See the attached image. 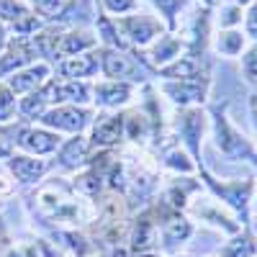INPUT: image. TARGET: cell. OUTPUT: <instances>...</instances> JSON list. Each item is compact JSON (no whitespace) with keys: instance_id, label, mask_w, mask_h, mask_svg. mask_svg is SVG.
Returning a JSON list of instances; mask_svg holds the SVG:
<instances>
[{"instance_id":"1","label":"cell","mask_w":257,"mask_h":257,"mask_svg":"<svg viewBox=\"0 0 257 257\" xmlns=\"http://www.w3.org/2000/svg\"><path fill=\"white\" fill-rule=\"evenodd\" d=\"M206 111H208V134L216 152H221V157L229 162H249L257 149H254V142L247 139L242 128L231 121L229 100L206 105Z\"/></svg>"},{"instance_id":"2","label":"cell","mask_w":257,"mask_h":257,"mask_svg":"<svg viewBox=\"0 0 257 257\" xmlns=\"http://www.w3.org/2000/svg\"><path fill=\"white\" fill-rule=\"evenodd\" d=\"M198 180L203 183V190L211 193L219 203H224L242 226H249L252 221V198H254V185L257 178H234V180H224L216 178L211 170L203 165L198 167Z\"/></svg>"},{"instance_id":"3","label":"cell","mask_w":257,"mask_h":257,"mask_svg":"<svg viewBox=\"0 0 257 257\" xmlns=\"http://www.w3.org/2000/svg\"><path fill=\"white\" fill-rule=\"evenodd\" d=\"M113 24L118 29L123 47L132 49V52H144L149 44H155V41L165 34L162 21L152 11H137V13L113 18Z\"/></svg>"},{"instance_id":"4","label":"cell","mask_w":257,"mask_h":257,"mask_svg":"<svg viewBox=\"0 0 257 257\" xmlns=\"http://www.w3.org/2000/svg\"><path fill=\"white\" fill-rule=\"evenodd\" d=\"M175 137L180 139V147L190 155L196 167H203V142L208 137V111L203 108H183L175 118Z\"/></svg>"},{"instance_id":"5","label":"cell","mask_w":257,"mask_h":257,"mask_svg":"<svg viewBox=\"0 0 257 257\" xmlns=\"http://www.w3.org/2000/svg\"><path fill=\"white\" fill-rule=\"evenodd\" d=\"M211 77H190V80H157V93L173 108H203L211 95Z\"/></svg>"},{"instance_id":"6","label":"cell","mask_w":257,"mask_h":257,"mask_svg":"<svg viewBox=\"0 0 257 257\" xmlns=\"http://www.w3.org/2000/svg\"><path fill=\"white\" fill-rule=\"evenodd\" d=\"M185 216L190 221H201L211 229H216V231L226 234V237H231V234H237L242 229L237 216H234L224 203H219L211 193H198V196L190 201V206L185 208Z\"/></svg>"},{"instance_id":"7","label":"cell","mask_w":257,"mask_h":257,"mask_svg":"<svg viewBox=\"0 0 257 257\" xmlns=\"http://www.w3.org/2000/svg\"><path fill=\"white\" fill-rule=\"evenodd\" d=\"M100 75L103 80L132 82L137 88L149 82V72L137 59V54L128 49H103L100 47Z\"/></svg>"},{"instance_id":"8","label":"cell","mask_w":257,"mask_h":257,"mask_svg":"<svg viewBox=\"0 0 257 257\" xmlns=\"http://www.w3.org/2000/svg\"><path fill=\"white\" fill-rule=\"evenodd\" d=\"M95 118V111L88 105H52V108L39 118L44 128H52L57 134H82Z\"/></svg>"},{"instance_id":"9","label":"cell","mask_w":257,"mask_h":257,"mask_svg":"<svg viewBox=\"0 0 257 257\" xmlns=\"http://www.w3.org/2000/svg\"><path fill=\"white\" fill-rule=\"evenodd\" d=\"M90 147L113 149L126 142V113L123 111H98L90 123Z\"/></svg>"},{"instance_id":"10","label":"cell","mask_w":257,"mask_h":257,"mask_svg":"<svg viewBox=\"0 0 257 257\" xmlns=\"http://www.w3.org/2000/svg\"><path fill=\"white\" fill-rule=\"evenodd\" d=\"M128 52H132V49H128ZM183 52H185V41H183L180 36H175V34L165 31V34L155 41V44H149L144 52H134V54H137V59L144 64V70H147L149 75H155L160 67L170 64L173 59H178Z\"/></svg>"},{"instance_id":"11","label":"cell","mask_w":257,"mask_h":257,"mask_svg":"<svg viewBox=\"0 0 257 257\" xmlns=\"http://www.w3.org/2000/svg\"><path fill=\"white\" fill-rule=\"evenodd\" d=\"M49 105H88L93 103V85L85 80H62L54 77L44 85Z\"/></svg>"},{"instance_id":"12","label":"cell","mask_w":257,"mask_h":257,"mask_svg":"<svg viewBox=\"0 0 257 257\" xmlns=\"http://www.w3.org/2000/svg\"><path fill=\"white\" fill-rule=\"evenodd\" d=\"M62 142H64L62 134L52 132V128H44V126H26V123H21L18 134H16V147L24 149V155H31V157L54 155Z\"/></svg>"},{"instance_id":"13","label":"cell","mask_w":257,"mask_h":257,"mask_svg":"<svg viewBox=\"0 0 257 257\" xmlns=\"http://www.w3.org/2000/svg\"><path fill=\"white\" fill-rule=\"evenodd\" d=\"M157 80H190V77H211V54L183 52L178 59L155 72Z\"/></svg>"},{"instance_id":"14","label":"cell","mask_w":257,"mask_h":257,"mask_svg":"<svg viewBox=\"0 0 257 257\" xmlns=\"http://www.w3.org/2000/svg\"><path fill=\"white\" fill-rule=\"evenodd\" d=\"M160 247V226H157V219L152 208H142L132 226H128V249L134 254H142V252H157Z\"/></svg>"},{"instance_id":"15","label":"cell","mask_w":257,"mask_h":257,"mask_svg":"<svg viewBox=\"0 0 257 257\" xmlns=\"http://www.w3.org/2000/svg\"><path fill=\"white\" fill-rule=\"evenodd\" d=\"M98 72H100V47H95L90 52H82V54H75V57H62L54 64V77H62V80L90 82Z\"/></svg>"},{"instance_id":"16","label":"cell","mask_w":257,"mask_h":257,"mask_svg":"<svg viewBox=\"0 0 257 257\" xmlns=\"http://www.w3.org/2000/svg\"><path fill=\"white\" fill-rule=\"evenodd\" d=\"M139 88L132 82H118V80H98L93 82V103L100 111H121L123 105L134 100V93Z\"/></svg>"},{"instance_id":"17","label":"cell","mask_w":257,"mask_h":257,"mask_svg":"<svg viewBox=\"0 0 257 257\" xmlns=\"http://www.w3.org/2000/svg\"><path fill=\"white\" fill-rule=\"evenodd\" d=\"M203 193V183L198 180V175H175L170 178L162 188V203L173 211H180L185 213V208L190 206V201Z\"/></svg>"},{"instance_id":"18","label":"cell","mask_w":257,"mask_h":257,"mask_svg":"<svg viewBox=\"0 0 257 257\" xmlns=\"http://www.w3.org/2000/svg\"><path fill=\"white\" fill-rule=\"evenodd\" d=\"M39 62L36 49L31 44V39H21V36H11L6 49L0 52V82L8 80L13 72L29 67V64Z\"/></svg>"},{"instance_id":"19","label":"cell","mask_w":257,"mask_h":257,"mask_svg":"<svg viewBox=\"0 0 257 257\" xmlns=\"http://www.w3.org/2000/svg\"><path fill=\"white\" fill-rule=\"evenodd\" d=\"M52 75H54L52 64L39 59V62L29 64V67L13 72V75H11L8 80H3V82L16 93V98H24V95H29V93H36L39 88H44V85L52 80Z\"/></svg>"},{"instance_id":"20","label":"cell","mask_w":257,"mask_h":257,"mask_svg":"<svg viewBox=\"0 0 257 257\" xmlns=\"http://www.w3.org/2000/svg\"><path fill=\"white\" fill-rule=\"evenodd\" d=\"M72 198H75V188L67 185V183H62V178H54L52 183L39 185L36 196H34L39 211L44 213V216H52V219H54L57 213L67 206Z\"/></svg>"},{"instance_id":"21","label":"cell","mask_w":257,"mask_h":257,"mask_svg":"<svg viewBox=\"0 0 257 257\" xmlns=\"http://www.w3.org/2000/svg\"><path fill=\"white\" fill-rule=\"evenodd\" d=\"M90 139L85 134H75L70 139H64L57 149V165L62 170H82L88 167V160H90Z\"/></svg>"},{"instance_id":"22","label":"cell","mask_w":257,"mask_h":257,"mask_svg":"<svg viewBox=\"0 0 257 257\" xmlns=\"http://www.w3.org/2000/svg\"><path fill=\"white\" fill-rule=\"evenodd\" d=\"M95 47H98V36H95L93 26H75V29L64 26V31L59 36V44H57V57L59 59L62 57H75V54H82V52H90Z\"/></svg>"},{"instance_id":"23","label":"cell","mask_w":257,"mask_h":257,"mask_svg":"<svg viewBox=\"0 0 257 257\" xmlns=\"http://www.w3.org/2000/svg\"><path fill=\"white\" fill-rule=\"evenodd\" d=\"M8 170H11V175L13 180H18L21 185H36L41 178L47 175V160H39V157H31V155H11L8 157Z\"/></svg>"},{"instance_id":"24","label":"cell","mask_w":257,"mask_h":257,"mask_svg":"<svg viewBox=\"0 0 257 257\" xmlns=\"http://www.w3.org/2000/svg\"><path fill=\"white\" fill-rule=\"evenodd\" d=\"M247 36L242 29H226V31H213L211 34V52L224 59H239L247 49Z\"/></svg>"},{"instance_id":"25","label":"cell","mask_w":257,"mask_h":257,"mask_svg":"<svg viewBox=\"0 0 257 257\" xmlns=\"http://www.w3.org/2000/svg\"><path fill=\"white\" fill-rule=\"evenodd\" d=\"M147 3H149V8H152V13L162 21L165 31L175 34L185 11L193 6V0H147Z\"/></svg>"},{"instance_id":"26","label":"cell","mask_w":257,"mask_h":257,"mask_svg":"<svg viewBox=\"0 0 257 257\" xmlns=\"http://www.w3.org/2000/svg\"><path fill=\"white\" fill-rule=\"evenodd\" d=\"M216 257H257V234L252 226H242L237 234H231L219 247Z\"/></svg>"},{"instance_id":"27","label":"cell","mask_w":257,"mask_h":257,"mask_svg":"<svg viewBox=\"0 0 257 257\" xmlns=\"http://www.w3.org/2000/svg\"><path fill=\"white\" fill-rule=\"evenodd\" d=\"M152 137H155L152 118H149L142 108H134V111L126 113V142H128V144L144 149Z\"/></svg>"},{"instance_id":"28","label":"cell","mask_w":257,"mask_h":257,"mask_svg":"<svg viewBox=\"0 0 257 257\" xmlns=\"http://www.w3.org/2000/svg\"><path fill=\"white\" fill-rule=\"evenodd\" d=\"M162 167L173 175H198V167L196 162L190 160V155L180 144H170L165 152H162Z\"/></svg>"},{"instance_id":"29","label":"cell","mask_w":257,"mask_h":257,"mask_svg":"<svg viewBox=\"0 0 257 257\" xmlns=\"http://www.w3.org/2000/svg\"><path fill=\"white\" fill-rule=\"evenodd\" d=\"M242 21H244V8L234 6V3H221L211 11V24L213 31H226V29H242Z\"/></svg>"},{"instance_id":"30","label":"cell","mask_w":257,"mask_h":257,"mask_svg":"<svg viewBox=\"0 0 257 257\" xmlns=\"http://www.w3.org/2000/svg\"><path fill=\"white\" fill-rule=\"evenodd\" d=\"M49 108L52 105L47 100L44 88H39L36 93H29L24 98H18V116H21V121H39Z\"/></svg>"},{"instance_id":"31","label":"cell","mask_w":257,"mask_h":257,"mask_svg":"<svg viewBox=\"0 0 257 257\" xmlns=\"http://www.w3.org/2000/svg\"><path fill=\"white\" fill-rule=\"evenodd\" d=\"M29 13H34V8L29 3H24V0H0V24L6 29L18 24V21Z\"/></svg>"},{"instance_id":"32","label":"cell","mask_w":257,"mask_h":257,"mask_svg":"<svg viewBox=\"0 0 257 257\" xmlns=\"http://www.w3.org/2000/svg\"><path fill=\"white\" fill-rule=\"evenodd\" d=\"M239 72H242V80L257 90V41H249L247 49L242 52V57H239Z\"/></svg>"},{"instance_id":"33","label":"cell","mask_w":257,"mask_h":257,"mask_svg":"<svg viewBox=\"0 0 257 257\" xmlns=\"http://www.w3.org/2000/svg\"><path fill=\"white\" fill-rule=\"evenodd\" d=\"M98 13L108 16V18H121L128 13H137L139 11V0H95Z\"/></svg>"},{"instance_id":"34","label":"cell","mask_w":257,"mask_h":257,"mask_svg":"<svg viewBox=\"0 0 257 257\" xmlns=\"http://www.w3.org/2000/svg\"><path fill=\"white\" fill-rule=\"evenodd\" d=\"M16 113H18V98H16V93L8 88L6 82H0V126L16 121Z\"/></svg>"},{"instance_id":"35","label":"cell","mask_w":257,"mask_h":257,"mask_svg":"<svg viewBox=\"0 0 257 257\" xmlns=\"http://www.w3.org/2000/svg\"><path fill=\"white\" fill-rule=\"evenodd\" d=\"M24 3H29L41 18H47V24H52L57 18V13L62 11L64 0H24Z\"/></svg>"},{"instance_id":"36","label":"cell","mask_w":257,"mask_h":257,"mask_svg":"<svg viewBox=\"0 0 257 257\" xmlns=\"http://www.w3.org/2000/svg\"><path fill=\"white\" fill-rule=\"evenodd\" d=\"M21 257H57V247L47 239H31L24 244Z\"/></svg>"},{"instance_id":"37","label":"cell","mask_w":257,"mask_h":257,"mask_svg":"<svg viewBox=\"0 0 257 257\" xmlns=\"http://www.w3.org/2000/svg\"><path fill=\"white\" fill-rule=\"evenodd\" d=\"M18 128H6V126H0V160H8L13 152H16V134H18Z\"/></svg>"},{"instance_id":"38","label":"cell","mask_w":257,"mask_h":257,"mask_svg":"<svg viewBox=\"0 0 257 257\" xmlns=\"http://www.w3.org/2000/svg\"><path fill=\"white\" fill-rule=\"evenodd\" d=\"M242 31L247 41H257V0L244 8V21H242Z\"/></svg>"},{"instance_id":"39","label":"cell","mask_w":257,"mask_h":257,"mask_svg":"<svg viewBox=\"0 0 257 257\" xmlns=\"http://www.w3.org/2000/svg\"><path fill=\"white\" fill-rule=\"evenodd\" d=\"M100 257H132V249L128 244H113V247H103Z\"/></svg>"},{"instance_id":"40","label":"cell","mask_w":257,"mask_h":257,"mask_svg":"<svg viewBox=\"0 0 257 257\" xmlns=\"http://www.w3.org/2000/svg\"><path fill=\"white\" fill-rule=\"evenodd\" d=\"M8 249H11V239H8V231H6L3 219H0V257H3Z\"/></svg>"},{"instance_id":"41","label":"cell","mask_w":257,"mask_h":257,"mask_svg":"<svg viewBox=\"0 0 257 257\" xmlns=\"http://www.w3.org/2000/svg\"><path fill=\"white\" fill-rule=\"evenodd\" d=\"M11 193H13V180L6 178V175H0V198H3V196H11Z\"/></svg>"},{"instance_id":"42","label":"cell","mask_w":257,"mask_h":257,"mask_svg":"<svg viewBox=\"0 0 257 257\" xmlns=\"http://www.w3.org/2000/svg\"><path fill=\"white\" fill-rule=\"evenodd\" d=\"M249 118H252V134H254V149H257V105L249 103Z\"/></svg>"},{"instance_id":"43","label":"cell","mask_w":257,"mask_h":257,"mask_svg":"<svg viewBox=\"0 0 257 257\" xmlns=\"http://www.w3.org/2000/svg\"><path fill=\"white\" fill-rule=\"evenodd\" d=\"M8 39H11V34H8V29L0 24V52L6 49V44H8Z\"/></svg>"},{"instance_id":"44","label":"cell","mask_w":257,"mask_h":257,"mask_svg":"<svg viewBox=\"0 0 257 257\" xmlns=\"http://www.w3.org/2000/svg\"><path fill=\"white\" fill-rule=\"evenodd\" d=\"M193 3H198V6H203V8L213 11V8H216V6L221 3V0H193Z\"/></svg>"},{"instance_id":"45","label":"cell","mask_w":257,"mask_h":257,"mask_svg":"<svg viewBox=\"0 0 257 257\" xmlns=\"http://www.w3.org/2000/svg\"><path fill=\"white\" fill-rule=\"evenodd\" d=\"M224 3H234V6H239V8H247L249 3H254V0H224Z\"/></svg>"},{"instance_id":"46","label":"cell","mask_w":257,"mask_h":257,"mask_svg":"<svg viewBox=\"0 0 257 257\" xmlns=\"http://www.w3.org/2000/svg\"><path fill=\"white\" fill-rule=\"evenodd\" d=\"M134 257H160L157 252H142V254H134Z\"/></svg>"},{"instance_id":"47","label":"cell","mask_w":257,"mask_h":257,"mask_svg":"<svg viewBox=\"0 0 257 257\" xmlns=\"http://www.w3.org/2000/svg\"><path fill=\"white\" fill-rule=\"evenodd\" d=\"M252 208H254V213H257V185H254V198H252Z\"/></svg>"},{"instance_id":"48","label":"cell","mask_w":257,"mask_h":257,"mask_svg":"<svg viewBox=\"0 0 257 257\" xmlns=\"http://www.w3.org/2000/svg\"><path fill=\"white\" fill-rule=\"evenodd\" d=\"M165 257H188L185 252H173V254H165Z\"/></svg>"},{"instance_id":"49","label":"cell","mask_w":257,"mask_h":257,"mask_svg":"<svg viewBox=\"0 0 257 257\" xmlns=\"http://www.w3.org/2000/svg\"><path fill=\"white\" fill-rule=\"evenodd\" d=\"M249 103H252V105H257V90L252 93V98H249Z\"/></svg>"},{"instance_id":"50","label":"cell","mask_w":257,"mask_h":257,"mask_svg":"<svg viewBox=\"0 0 257 257\" xmlns=\"http://www.w3.org/2000/svg\"><path fill=\"white\" fill-rule=\"evenodd\" d=\"M249 165H252V167H254V170H257V152H254V157H252V160H249Z\"/></svg>"}]
</instances>
